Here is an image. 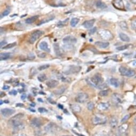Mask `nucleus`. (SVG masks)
I'll list each match as a JSON object with an SVG mask.
<instances>
[{"instance_id":"13","label":"nucleus","mask_w":136,"mask_h":136,"mask_svg":"<svg viewBox=\"0 0 136 136\" xmlns=\"http://www.w3.org/2000/svg\"><path fill=\"white\" fill-rule=\"evenodd\" d=\"M81 70V67L78 66H75V65H71L70 66V68L67 71V72L66 73V74H73L77 73Z\"/></svg>"},{"instance_id":"56","label":"nucleus","mask_w":136,"mask_h":136,"mask_svg":"<svg viewBox=\"0 0 136 136\" xmlns=\"http://www.w3.org/2000/svg\"><path fill=\"white\" fill-rule=\"evenodd\" d=\"M133 130H134V132L136 133V124L134 126V127H133Z\"/></svg>"},{"instance_id":"51","label":"nucleus","mask_w":136,"mask_h":136,"mask_svg":"<svg viewBox=\"0 0 136 136\" xmlns=\"http://www.w3.org/2000/svg\"><path fill=\"white\" fill-rule=\"evenodd\" d=\"M3 90H9V89H10V86H9L8 85H4L3 86Z\"/></svg>"},{"instance_id":"6","label":"nucleus","mask_w":136,"mask_h":136,"mask_svg":"<svg viewBox=\"0 0 136 136\" xmlns=\"http://www.w3.org/2000/svg\"><path fill=\"white\" fill-rule=\"evenodd\" d=\"M44 32L40 30H36L33 32L31 34L30 37L29 39V42L31 44H34L35 42L39 39V38L43 34Z\"/></svg>"},{"instance_id":"15","label":"nucleus","mask_w":136,"mask_h":136,"mask_svg":"<svg viewBox=\"0 0 136 136\" xmlns=\"http://www.w3.org/2000/svg\"><path fill=\"white\" fill-rule=\"evenodd\" d=\"M110 104L108 102H101L97 106V108L101 110H106L108 109Z\"/></svg>"},{"instance_id":"64","label":"nucleus","mask_w":136,"mask_h":136,"mask_svg":"<svg viewBox=\"0 0 136 136\" xmlns=\"http://www.w3.org/2000/svg\"></svg>"},{"instance_id":"20","label":"nucleus","mask_w":136,"mask_h":136,"mask_svg":"<svg viewBox=\"0 0 136 136\" xmlns=\"http://www.w3.org/2000/svg\"><path fill=\"white\" fill-rule=\"evenodd\" d=\"M119 37H120V39L124 42H129L130 41V38L127 35L124 34L123 33H120L119 34Z\"/></svg>"},{"instance_id":"59","label":"nucleus","mask_w":136,"mask_h":136,"mask_svg":"<svg viewBox=\"0 0 136 136\" xmlns=\"http://www.w3.org/2000/svg\"><path fill=\"white\" fill-rule=\"evenodd\" d=\"M38 101H41V102H43V101L42 99H41L40 98L39 99H38Z\"/></svg>"},{"instance_id":"42","label":"nucleus","mask_w":136,"mask_h":136,"mask_svg":"<svg viewBox=\"0 0 136 136\" xmlns=\"http://www.w3.org/2000/svg\"><path fill=\"white\" fill-rule=\"evenodd\" d=\"M38 111L41 113H44L47 112V110L44 108H43V107H40V108H39V109H38Z\"/></svg>"},{"instance_id":"61","label":"nucleus","mask_w":136,"mask_h":136,"mask_svg":"<svg viewBox=\"0 0 136 136\" xmlns=\"http://www.w3.org/2000/svg\"><path fill=\"white\" fill-rule=\"evenodd\" d=\"M0 102H0V104H1V105H2V104L3 103V101H2V100H1V101H0Z\"/></svg>"},{"instance_id":"62","label":"nucleus","mask_w":136,"mask_h":136,"mask_svg":"<svg viewBox=\"0 0 136 136\" xmlns=\"http://www.w3.org/2000/svg\"><path fill=\"white\" fill-rule=\"evenodd\" d=\"M30 106H33V107H34L35 106V104H30Z\"/></svg>"},{"instance_id":"39","label":"nucleus","mask_w":136,"mask_h":136,"mask_svg":"<svg viewBox=\"0 0 136 136\" xmlns=\"http://www.w3.org/2000/svg\"><path fill=\"white\" fill-rule=\"evenodd\" d=\"M37 56L39 57V58H45L47 56V55L45 53V52H37Z\"/></svg>"},{"instance_id":"18","label":"nucleus","mask_w":136,"mask_h":136,"mask_svg":"<svg viewBox=\"0 0 136 136\" xmlns=\"http://www.w3.org/2000/svg\"><path fill=\"white\" fill-rule=\"evenodd\" d=\"M39 47L40 49L42 50V51L47 52H50V49L48 46V44L46 41H42L39 44Z\"/></svg>"},{"instance_id":"31","label":"nucleus","mask_w":136,"mask_h":136,"mask_svg":"<svg viewBox=\"0 0 136 136\" xmlns=\"http://www.w3.org/2000/svg\"><path fill=\"white\" fill-rule=\"evenodd\" d=\"M68 20H69V19L67 18L64 21H60L58 23V24H57V26L59 27H64V26H66L67 24H68Z\"/></svg>"},{"instance_id":"22","label":"nucleus","mask_w":136,"mask_h":136,"mask_svg":"<svg viewBox=\"0 0 136 136\" xmlns=\"http://www.w3.org/2000/svg\"><path fill=\"white\" fill-rule=\"evenodd\" d=\"M96 6L97 8L99 9H106L107 8V6L106 4L103 2L102 1H101V0H98L96 2Z\"/></svg>"},{"instance_id":"40","label":"nucleus","mask_w":136,"mask_h":136,"mask_svg":"<svg viewBox=\"0 0 136 136\" xmlns=\"http://www.w3.org/2000/svg\"><path fill=\"white\" fill-rule=\"evenodd\" d=\"M54 18V17H52V18H49L48 19H47V20H41L40 21V22L38 24H37V26H40L41 25H42L43 24H44V23H47V22H48V21H51L52 20H53V19Z\"/></svg>"},{"instance_id":"30","label":"nucleus","mask_w":136,"mask_h":136,"mask_svg":"<svg viewBox=\"0 0 136 136\" xmlns=\"http://www.w3.org/2000/svg\"><path fill=\"white\" fill-rule=\"evenodd\" d=\"M66 90V88L65 87H61L59 89L56 90L54 92V93L56 95H61L63 94V93L65 92Z\"/></svg>"},{"instance_id":"1","label":"nucleus","mask_w":136,"mask_h":136,"mask_svg":"<svg viewBox=\"0 0 136 136\" xmlns=\"http://www.w3.org/2000/svg\"><path fill=\"white\" fill-rule=\"evenodd\" d=\"M24 116L22 114H18L15 116L13 117L10 119V124L13 126V129L16 130H23L25 128V125L20 120Z\"/></svg>"},{"instance_id":"11","label":"nucleus","mask_w":136,"mask_h":136,"mask_svg":"<svg viewBox=\"0 0 136 136\" xmlns=\"http://www.w3.org/2000/svg\"><path fill=\"white\" fill-rule=\"evenodd\" d=\"M57 128H58V127H57V126L55 123H50L45 126V129L47 132L52 133L56 132V130H57Z\"/></svg>"},{"instance_id":"2","label":"nucleus","mask_w":136,"mask_h":136,"mask_svg":"<svg viewBox=\"0 0 136 136\" xmlns=\"http://www.w3.org/2000/svg\"><path fill=\"white\" fill-rule=\"evenodd\" d=\"M90 82L91 83L92 86L101 90L104 89L107 86L101 76L98 73L96 74L90 79Z\"/></svg>"},{"instance_id":"28","label":"nucleus","mask_w":136,"mask_h":136,"mask_svg":"<svg viewBox=\"0 0 136 136\" xmlns=\"http://www.w3.org/2000/svg\"><path fill=\"white\" fill-rule=\"evenodd\" d=\"M128 128V125L126 124H123L119 126L118 128V131L121 133H124L125 132V131L127 130Z\"/></svg>"},{"instance_id":"53","label":"nucleus","mask_w":136,"mask_h":136,"mask_svg":"<svg viewBox=\"0 0 136 136\" xmlns=\"http://www.w3.org/2000/svg\"><path fill=\"white\" fill-rule=\"evenodd\" d=\"M16 106L17 107H23L24 106V104H20V103H19V104H16Z\"/></svg>"},{"instance_id":"16","label":"nucleus","mask_w":136,"mask_h":136,"mask_svg":"<svg viewBox=\"0 0 136 136\" xmlns=\"http://www.w3.org/2000/svg\"><path fill=\"white\" fill-rule=\"evenodd\" d=\"M95 22V19H90L89 20H86L84 23H83L82 25L84 26V28H87V29H89V28H91L93 25H94Z\"/></svg>"},{"instance_id":"50","label":"nucleus","mask_w":136,"mask_h":136,"mask_svg":"<svg viewBox=\"0 0 136 136\" xmlns=\"http://www.w3.org/2000/svg\"><path fill=\"white\" fill-rule=\"evenodd\" d=\"M47 100H48V101L50 102V103L52 104H56V102L55 101H54L53 100H52V99H51V98L50 99V98L47 99Z\"/></svg>"},{"instance_id":"3","label":"nucleus","mask_w":136,"mask_h":136,"mask_svg":"<svg viewBox=\"0 0 136 136\" xmlns=\"http://www.w3.org/2000/svg\"><path fill=\"white\" fill-rule=\"evenodd\" d=\"M107 121V117L101 114L95 115L92 118V122L94 125H99L105 124Z\"/></svg>"},{"instance_id":"26","label":"nucleus","mask_w":136,"mask_h":136,"mask_svg":"<svg viewBox=\"0 0 136 136\" xmlns=\"http://www.w3.org/2000/svg\"><path fill=\"white\" fill-rule=\"evenodd\" d=\"M71 108L74 111L76 112V113H80L81 111V107L78 104H72L71 105Z\"/></svg>"},{"instance_id":"63","label":"nucleus","mask_w":136,"mask_h":136,"mask_svg":"<svg viewBox=\"0 0 136 136\" xmlns=\"http://www.w3.org/2000/svg\"><path fill=\"white\" fill-rule=\"evenodd\" d=\"M4 102H6V104H8L9 103V101H6H6H4Z\"/></svg>"},{"instance_id":"23","label":"nucleus","mask_w":136,"mask_h":136,"mask_svg":"<svg viewBox=\"0 0 136 136\" xmlns=\"http://www.w3.org/2000/svg\"><path fill=\"white\" fill-rule=\"evenodd\" d=\"M10 57V54L9 52H1L0 54V60H6Z\"/></svg>"},{"instance_id":"12","label":"nucleus","mask_w":136,"mask_h":136,"mask_svg":"<svg viewBox=\"0 0 136 136\" xmlns=\"http://www.w3.org/2000/svg\"><path fill=\"white\" fill-rule=\"evenodd\" d=\"M63 41L65 44H67L68 45H71L76 43V41H77V39H76L75 37L69 35V36H67L64 38Z\"/></svg>"},{"instance_id":"33","label":"nucleus","mask_w":136,"mask_h":136,"mask_svg":"<svg viewBox=\"0 0 136 136\" xmlns=\"http://www.w3.org/2000/svg\"><path fill=\"white\" fill-rule=\"evenodd\" d=\"M17 42H12V43H11V44H8L7 45H6V46L3 47V48H3V49H10V48H13V47H16L17 46Z\"/></svg>"},{"instance_id":"46","label":"nucleus","mask_w":136,"mask_h":136,"mask_svg":"<svg viewBox=\"0 0 136 136\" xmlns=\"http://www.w3.org/2000/svg\"><path fill=\"white\" fill-rule=\"evenodd\" d=\"M62 82H70L71 81V79L69 78H66V77H63L61 78Z\"/></svg>"},{"instance_id":"14","label":"nucleus","mask_w":136,"mask_h":136,"mask_svg":"<svg viewBox=\"0 0 136 136\" xmlns=\"http://www.w3.org/2000/svg\"><path fill=\"white\" fill-rule=\"evenodd\" d=\"M30 125L33 127L39 128L42 125V122L40 119L37 118H34L30 121Z\"/></svg>"},{"instance_id":"41","label":"nucleus","mask_w":136,"mask_h":136,"mask_svg":"<svg viewBox=\"0 0 136 136\" xmlns=\"http://www.w3.org/2000/svg\"><path fill=\"white\" fill-rule=\"evenodd\" d=\"M27 58L30 60H33L35 58V55L33 53H30L27 55Z\"/></svg>"},{"instance_id":"49","label":"nucleus","mask_w":136,"mask_h":136,"mask_svg":"<svg viewBox=\"0 0 136 136\" xmlns=\"http://www.w3.org/2000/svg\"><path fill=\"white\" fill-rule=\"evenodd\" d=\"M131 26H132L133 28L136 30V20L132 21V23H131Z\"/></svg>"},{"instance_id":"44","label":"nucleus","mask_w":136,"mask_h":136,"mask_svg":"<svg viewBox=\"0 0 136 136\" xmlns=\"http://www.w3.org/2000/svg\"><path fill=\"white\" fill-rule=\"evenodd\" d=\"M9 13H10V10H9V9H6V10L4 11L3 13H2V16L3 17L6 16H8Z\"/></svg>"},{"instance_id":"24","label":"nucleus","mask_w":136,"mask_h":136,"mask_svg":"<svg viewBox=\"0 0 136 136\" xmlns=\"http://www.w3.org/2000/svg\"><path fill=\"white\" fill-rule=\"evenodd\" d=\"M53 49L54 51L55 52L57 56H60L61 55V52L60 49V47H59V45L57 43H55L53 44Z\"/></svg>"},{"instance_id":"45","label":"nucleus","mask_w":136,"mask_h":136,"mask_svg":"<svg viewBox=\"0 0 136 136\" xmlns=\"http://www.w3.org/2000/svg\"><path fill=\"white\" fill-rule=\"evenodd\" d=\"M97 31V28L96 27H94L92 29H91L89 30V33L90 34H93Z\"/></svg>"},{"instance_id":"27","label":"nucleus","mask_w":136,"mask_h":136,"mask_svg":"<svg viewBox=\"0 0 136 136\" xmlns=\"http://www.w3.org/2000/svg\"><path fill=\"white\" fill-rule=\"evenodd\" d=\"M118 25L122 30H123L124 31H126L128 30V26L127 23L124 21H121L120 22H119Z\"/></svg>"},{"instance_id":"38","label":"nucleus","mask_w":136,"mask_h":136,"mask_svg":"<svg viewBox=\"0 0 136 136\" xmlns=\"http://www.w3.org/2000/svg\"><path fill=\"white\" fill-rule=\"evenodd\" d=\"M50 64H44V65H42L41 66H40V67L38 68L39 70L40 71H42V70H44L45 69H47V68H49L50 67Z\"/></svg>"},{"instance_id":"43","label":"nucleus","mask_w":136,"mask_h":136,"mask_svg":"<svg viewBox=\"0 0 136 136\" xmlns=\"http://www.w3.org/2000/svg\"><path fill=\"white\" fill-rule=\"evenodd\" d=\"M129 117H130V115H125L122 119L121 122H122V123L125 122V121H126L128 120H129Z\"/></svg>"},{"instance_id":"10","label":"nucleus","mask_w":136,"mask_h":136,"mask_svg":"<svg viewBox=\"0 0 136 136\" xmlns=\"http://www.w3.org/2000/svg\"><path fill=\"white\" fill-rule=\"evenodd\" d=\"M1 113L2 116L4 117L10 116L15 113V110L10 108H4L1 109Z\"/></svg>"},{"instance_id":"21","label":"nucleus","mask_w":136,"mask_h":136,"mask_svg":"<svg viewBox=\"0 0 136 136\" xmlns=\"http://www.w3.org/2000/svg\"><path fill=\"white\" fill-rule=\"evenodd\" d=\"M38 18H39V16H37V15L30 17L26 19L25 20V22L26 23L28 24H32L33 23L35 22V21Z\"/></svg>"},{"instance_id":"55","label":"nucleus","mask_w":136,"mask_h":136,"mask_svg":"<svg viewBox=\"0 0 136 136\" xmlns=\"http://www.w3.org/2000/svg\"><path fill=\"white\" fill-rule=\"evenodd\" d=\"M94 136H106L105 135H102V134H96Z\"/></svg>"},{"instance_id":"9","label":"nucleus","mask_w":136,"mask_h":136,"mask_svg":"<svg viewBox=\"0 0 136 136\" xmlns=\"http://www.w3.org/2000/svg\"><path fill=\"white\" fill-rule=\"evenodd\" d=\"M112 101L114 104H118L122 102V97L121 95L118 93H114L112 97Z\"/></svg>"},{"instance_id":"19","label":"nucleus","mask_w":136,"mask_h":136,"mask_svg":"<svg viewBox=\"0 0 136 136\" xmlns=\"http://www.w3.org/2000/svg\"><path fill=\"white\" fill-rule=\"evenodd\" d=\"M95 45L97 47L101 48H106L109 45V43L108 42H101V41H97L95 42Z\"/></svg>"},{"instance_id":"37","label":"nucleus","mask_w":136,"mask_h":136,"mask_svg":"<svg viewBox=\"0 0 136 136\" xmlns=\"http://www.w3.org/2000/svg\"><path fill=\"white\" fill-rule=\"evenodd\" d=\"M94 107H95V104L92 102H89L87 104V108L88 109V110H89L90 111L92 110L94 108Z\"/></svg>"},{"instance_id":"58","label":"nucleus","mask_w":136,"mask_h":136,"mask_svg":"<svg viewBox=\"0 0 136 136\" xmlns=\"http://www.w3.org/2000/svg\"><path fill=\"white\" fill-rule=\"evenodd\" d=\"M133 122H134V123L136 124V116L135 117L134 120H133Z\"/></svg>"},{"instance_id":"17","label":"nucleus","mask_w":136,"mask_h":136,"mask_svg":"<svg viewBox=\"0 0 136 136\" xmlns=\"http://www.w3.org/2000/svg\"><path fill=\"white\" fill-rule=\"evenodd\" d=\"M46 84L47 87L51 88V89H52V88L56 87L59 84V82L56 80L52 79L47 81L46 83Z\"/></svg>"},{"instance_id":"47","label":"nucleus","mask_w":136,"mask_h":136,"mask_svg":"<svg viewBox=\"0 0 136 136\" xmlns=\"http://www.w3.org/2000/svg\"><path fill=\"white\" fill-rule=\"evenodd\" d=\"M9 94H10V95L12 94V95H16L17 94V91L15 90H12L11 91L9 92Z\"/></svg>"},{"instance_id":"54","label":"nucleus","mask_w":136,"mask_h":136,"mask_svg":"<svg viewBox=\"0 0 136 136\" xmlns=\"http://www.w3.org/2000/svg\"><path fill=\"white\" fill-rule=\"evenodd\" d=\"M0 95H1V97H3L5 96L6 94H5V93H4V92H1V94H0Z\"/></svg>"},{"instance_id":"36","label":"nucleus","mask_w":136,"mask_h":136,"mask_svg":"<svg viewBox=\"0 0 136 136\" xmlns=\"http://www.w3.org/2000/svg\"><path fill=\"white\" fill-rule=\"evenodd\" d=\"M128 47H129V45H123V46L118 47L116 48V49L118 51H124V50H125L127 48H128Z\"/></svg>"},{"instance_id":"32","label":"nucleus","mask_w":136,"mask_h":136,"mask_svg":"<svg viewBox=\"0 0 136 136\" xmlns=\"http://www.w3.org/2000/svg\"><path fill=\"white\" fill-rule=\"evenodd\" d=\"M79 22V19L77 18H73L71 21V27H75L76 25Z\"/></svg>"},{"instance_id":"57","label":"nucleus","mask_w":136,"mask_h":136,"mask_svg":"<svg viewBox=\"0 0 136 136\" xmlns=\"http://www.w3.org/2000/svg\"><path fill=\"white\" fill-rule=\"evenodd\" d=\"M131 2H132L133 4H136V0H131Z\"/></svg>"},{"instance_id":"7","label":"nucleus","mask_w":136,"mask_h":136,"mask_svg":"<svg viewBox=\"0 0 136 136\" xmlns=\"http://www.w3.org/2000/svg\"><path fill=\"white\" fill-rule=\"evenodd\" d=\"M89 95L85 93H80L75 97V101L78 103H84L88 101Z\"/></svg>"},{"instance_id":"48","label":"nucleus","mask_w":136,"mask_h":136,"mask_svg":"<svg viewBox=\"0 0 136 136\" xmlns=\"http://www.w3.org/2000/svg\"><path fill=\"white\" fill-rule=\"evenodd\" d=\"M6 41H2L0 42V46H1V48H3V47L6 46L5 45L6 44Z\"/></svg>"},{"instance_id":"34","label":"nucleus","mask_w":136,"mask_h":136,"mask_svg":"<svg viewBox=\"0 0 136 136\" xmlns=\"http://www.w3.org/2000/svg\"><path fill=\"white\" fill-rule=\"evenodd\" d=\"M47 79V76L44 73L40 74V75L38 76V77H37V79L39 80V81H40V82H44V81L46 80Z\"/></svg>"},{"instance_id":"4","label":"nucleus","mask_w":136,"mask_h":136,"mask_svg":"<svg viewBox=\"0 0 136 136\" xmlns=\"http://www.w3.org/2000/svg\"><path fill=\"white\" fill-rule=\"evenodd\" d=\"M119 72L121 75L128 77H131L136 75V71L131 69H128L124 66H120L119 68Z\"/></svg>"},{"instance_id":"35","label":"nucleus","mask_w":136,"mask_h":136,"mask_svg":"<svg viewBox=\"0 0 136 136\" xmlns=\"http://www.w3.org/2000/svg\"><path fill=\"white\" fill-rule=\"evenodd\" d=\"M108 94V91L107 90H101V92L99 93V95L101 97H106Z\"/></svg>"},{"instance_id":"52","label":"nucleus","mask_w":136,"mask_h":136,"mask_svg":"<svg viewBox=\"0 0 136 136\" xmlns=\"http://www.w3.org/2000/svg\"><path fill=\"white\" fill-rule=\"evenodd\" d=\"M26 97H27V95H26V94H23L21 96V99H22L23 100H25V99L26 98Z\"/></svg>"},{"instance_id":"25","label":"nucleus","mask_w":136,"mask_h":136,"mask_svg":"<svg viewBox=\"0 0 136 136\" xmlns=\"http://www.w3.org/2000/svg\"><path fill=\"white\" fill-rule=\"evenodd\" d=\"M110 84L115 87H118L120 86V83L118 80L115 78H112L110 79Z\"/></svg>"},{"instance_id":"8","label":"nucleus","mask_w":136,"mask_h":136,"mask_svg":"<svg viewBox=\"0 0 136 136\" xmlns=\"http://www.w3.org/2000/svg\"><path fill=\"white\" fill-rule=\"evenodd\" d=\"M113 6L118 10H123L125 8V6L123 0H113L112 2Z\"/></svg>"},{"instance_id":"29","label":"nucleus","mask_w":136,"mask_h":136,"mask_svg":"<svg viewBox=\"0 0 136 136\" xmlns=\"http://www.w3.org/2000/svg\"><path fill=\"white\" fill-rule=\"evenodd\" d=\"M118 120L115 117H112L110 120L111 126L113 129H115L118 126Z\"/></svg>"},{"instance_id":"5","label":"nucleus","mask_w":136,"mask_h":136,"mask_svg":"<svg viewBox=\"0 0 136 136\" xmlns=\"http://www.w3.org/2000/svg\"><path fill=\"white\" fill-rule=\"evenodd\" d=\"M98 34L101 39L105 40H109L113 39L114 37L112 33L107 30H101L98 32Z\"/></svg>"},{"instance_id":"60","label":"nucleus","mask_w":136,"mask_h":136,"mask_svg":"<svg viewBox=\"0 0 136 136\" xmlns=\"http://www.w3.org/2000/svg\"><path fill=\"white\" fill-rule=\"evenodd\" d=\"M30 109L31 110V111L34 112V113H35V110H34V109Z\"/></svg>"}]
</instances>
